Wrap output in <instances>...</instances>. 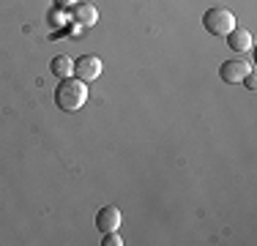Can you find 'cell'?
<instances>
[{"label":"cell","instance_id":"7","mask_svg":"<svg viewBox=\"0 0 257 246\" xmlns=\"http://www.w3.org/2000/svg\"><path fill=\"white\" fill-rule=\"evenodd\" d=\"M74 20L79 25H85V28H93V25L99 22V9H96L93 3H77L74 6Z\"/></svg>","mask_w":257,"mask_h":246},{"label":"cell","instance_id":"10","mask_svg":"<svg viewBox=\"0 0 257 246\" xmlns=\"http://www.w3.org/2000/svg\"><path fill=\"white\" fill-rule=\"evenodd\" d=\"M241 82H243V85H246V88H249V90H254V85H257V82H254V71H249V74H246V77H243V79H241Z\"/></svg>","mask_w":257,"mask_h":246},{"label":"cell","instance_id":"8","mask_svg":"<svg viewBox=\"0 0 257 246\" xmlns=\"http://www.w3.org/2000/svg\"><path fill=\"white\" fill-rule=\"evenodd\" d=\"M50 71L58 79H66V77H71V74H74V60H71L69 55H58V58H52Z\"/></svg>","mask_w":257,"mask_h":246},{"label":"cell","instance_id":"2","mask_svg":"<svg viewBox=\"0 0 257 246\" xmlns=\"http://www.w3.org/2000/svg\"><path fill=\"white\" fill-rule=\"evenodd\" d=\"M203 25L211 36H227L232 28H235V14L224 6H213L203 14Z\"/></svg>","mask_w":257,"mask_h":246},{"label":"cell","instance_id":"1","mask_svg":"<svg viewBox=\"0 0 257 246\" xmlns=\"http://www.w3.org/2000/svg\"><path fill=\"white\" fill-rule=\"evenodd\" d=\"M85 101H88V82H82V79H60V85L55 88V104H58V109H63V112H77V109L85 107Z\"/></svg>","mask_w":257,"mask_h":246},{"label":"cell","instance_id":"3","mask_svg":"<svg viewBox=\"0 0 257 246\" xmlns=\"http://www.w3.org/2000/svg\"><path fill=\"white\" fill-rule=\"evenodd\" d=\"M74 74L82 82H93V79L101 77V60L96 55H82V58L74 60Z\"/></svg>","mask_w":257,"mask_h":246},{"label":"cell","instance_id":"9","mask_svg":"<svg viewBox=\"0 0 257 246\" xmlns=\"http://www.w3.org/2000/svg\"><path fill=\"white\" fill-rule=\"evenodd\" d=\"M104 246H123V238L118 235V230H112V232H104Z\"/></svg>","mask_w":257,"mask_h":246},{"label":"cell","instance_id":"5","mask_svg":"<svg viewBox=\"0 0 257 246\" xmlns=\"http://www.w3.org/2000/svg\"><path fill=\"white\" fill-rule=\"evenodd\" d=\"M96 227H99V232H112L120 227V211L115 205H104L99 213H96Z\"/></svg>","mask_w":257,"mask_h":246},{"label":"cell","instance_id":"11","mask_svg":"<svg viewBox=\"0 0 257 246\" xmlns=\"http://www.w3.org/2000/svg\"><path fill=\"white\" fill-rule=\"evenodd\" d=\"M79 0H55V6H58V9H69V6H77Z\"/></svg>","mask_w":257,"mask_h":246},{"label":"cell","instance_id":"6","mask_svg":"<svg viewBox=\"0 0 257 246\" xmlns=\"http://www.w3.org/2000/svg\"><path fill=\"white\" fill-rule=\"evenodd\" d=\"M227 44H230L232 52H249L252 44H254V39H252V33H249L246 28H238L235 25V28L227 33Z\"/></svg>","mask_w":257,"mask_h":246},{"label":"cell","instance_id":"4","mask_svg":"<svg viewBox=\"0 0 257 246\" xmlns=\"http://www.w3.org/2000/svg\"><path fill=\"white\" fill-rule=\"evenodd\" d=\"M249 71H252V66L243 63V60H224V63L219 66V77H222V82H227V85H238Z\"/></svg>","mask_w":257,"mask_h":246}]
</instances>
